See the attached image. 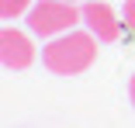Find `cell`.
Instances as JSON below:
<instances>
[{"instance_id": "obj_1", "label": "cell", "mask_w": 135, "mask_h": 128, "mask_svg": "<svg viewBox=\"0 0 135 128\" xmlns=\"http://www.w3.org/2000/svg\"><path fill=\"white\" fill-rule=\"evenodd\" d=\"M97 38L87 31V28H73L59 38H49L42 45V62L49 73L56 76H80L87 73L97 59Z\"/></svg>"}, {"instance_id": "obj_2", "label": "cell", "mask_w": 135, "mask_h": 128, "mask_svg": "<svg viewBox=\"0 0 135 128\" xmlns=\"http://www.w3.org/2000/svg\"><path fill=\"white\" fill-rule=\"evenodd\" d=\"M76 24H80V4H66V0H35L31 11L24 14V28L45 42L73 31Z\"/></svg>"}, {"instance_id": "obj_3", "label": "cell", "mask_w": 135, "mask_h": 128, "mask_svg": "<svg viewBox=\"0 0 135 128\" xmlns=\"http://www.w3.org/2000/svg\"><path fill=\"white\" fill-rule=\"evenodd\" d=\"M80 24H83V28H87L100 45L118 42L121 31H125L121 14L107 4V0H83V4H80Z\"/></svg>"}, {"instance_id": "obj_4", "label": "cell", "mask_w": 135, "mask_h": 128, "mask_svg": "<svg viewBox=\"0 0 135 128\" xmlns=\"http://www.w3.org/2000/svg\"><path fill=\"white\" fill-rule=\"evenodd\" d=\"M35 56H38V48H35V35L28 28H17V24L0 28V66L21 73L35 62Z\"/></svg>"}, {"instance_id": "obj_5", "label": "cell", "mask_w": 135, "mask_h": 128, "mask_svg": "<svg viewBox=\"0 0 135 128\" xmlns=\"http://www.w3.org/2000/svg\"><path fill=\"white\" fill-rule=\"evenodd\" d=\"M35 0H0V21H17L31 11Z\"/></svg>"}, {"instance_id": "obj_6", "label": "cell", "mask_w": 135, "mask_h": 128, "mask_svg": "<svg viewBox=\"0 0 135 128\" xmlns=\"http://www.w3.org/2000/svg\"><path fill=\"white\" fill-rule=\"evenodd\" d=\"M121 24H125L128 35H135V0H125V7H121Z\"/></svg>"}, {"instance_id": "obj_7", "label": "cell", "mask_w": 135, "mask_h": 128, "mask_svg": "<svg viewBox=\"0 0 135 128\" xmlns=\"http://www.w3.org/2000/svg\"><path fill=\"white\" fill-rule=\"evenodd\" d=\"M128 97H132V104H135V76L128 80Z\"/></svg>"}, {"instance_id": "obj_8", "label": "cell", "mask_w": 135, "mask_h": 128, "mask_svg": "<svg viewBox=\"0 0 135 128\" xmlns=\"http://www.w3.org/2000/svg\"><path fill=\"white\" fill-rule=\"evenodd\" d=\"M66 4H83V0H66Z\"/></svg>"}]
</instances>
